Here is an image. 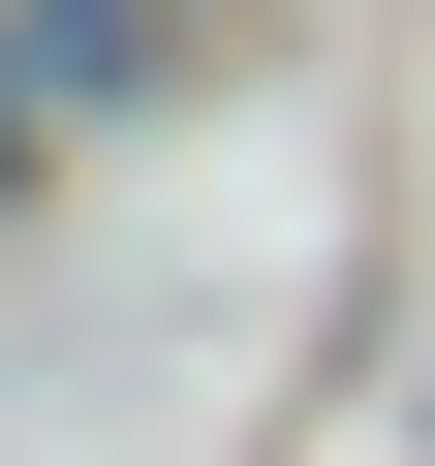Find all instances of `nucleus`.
Returning <instances> with one entry per match:
<instances>
[{"mask_svg": "<svg viewBox=\"0 0 435 466\" xmlns=\"http://www.w3.org/2000/svg\"><path fill=\"white\" fill-rule=\"evenodd\" d=\"M0 156H32V125H0Z\"/></svg>", "mask_w": 435, "mask_h": 466, "instance_id": "f257e3e1", "label": "nucleus"}]
</instances>
